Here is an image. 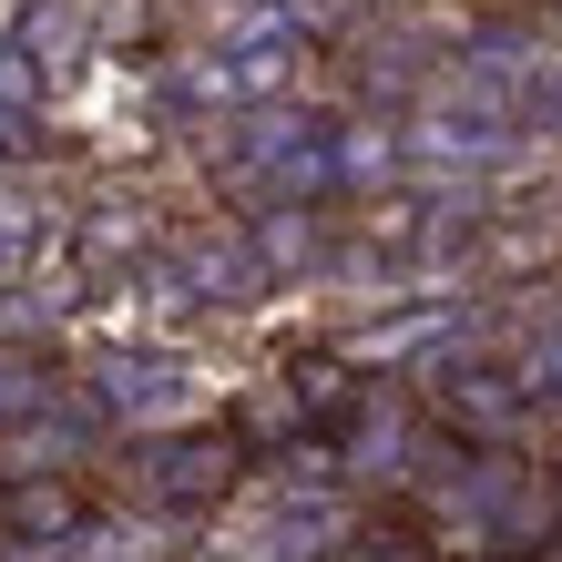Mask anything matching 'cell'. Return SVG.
Here are the masks:
<instances>
[{
  "label": "cell",
  "instance_id": "obj_1",
  "mask_svg": "<svg viewBox=\"0 0 562 562\" xmlns=\"http://www.w3.org/2000/svg\"><path fill=\"white\" fill-rule=\"evenodd\" d=\"M419 502H429V521H440L450 552H502V562H521V552L552 542V460H532L521 440L460 450Z\"/></svg>",
  "mask_w": 562,
  "mask_h": 562
},
{
  "label": "cell",
  "instance_id": "obj_2",
  "mask_svg": "<svg viewBox=\"0 0 562 562\" xmlns=\"http://www.w3.org/2000/svg\"><path fill=\"white\" fill-rule=\"evenodd\" d=\"M358 532L348 491L338 481H296V471H267V481H236V502L215 512V552L225 562H338V542Z\"/></svg>",
  "mask_w": 562,
  "mask_h": 562
},
{
  "label": "cell",
  "instance_id": "obj_3",
  "mask_svg": "<svg viewBox=\"0 0 562 562\" xmlns=\"http://www.w3.org/2000/svg\"><path fill=\"white\" fill-rule=\"evenodd\" d=\"M215 175H225V194H246V215L256 205H338V194H327V113H307V103L236 113Z\"/></svg>",
  "mask_w": 562,
  "mask_h": 562
},
{
  "label": "cell",
  "instance_id": "obj_4",
  "mask_svg": "<svg viewBox=\"0 0 562 562\" xmlns=\"http://www.w3.org/2000/svg\"><path fill=\"white\" fill-rule=\"evenodd\" d=\"M82 389H92V409L113 419V440H123V429H134V440H144V429H184V419H205V400H215L205 369H194L184 348H164L154 327L113 338V348L82 369Z\"/></svg>",
  "mask_w": 562,
  "mask_h": 562
},
{
  "label": "cell",
  "instance_id": "obj_5",
  "mask_svg": "<svg viewBox=\"0 0 562 562\" xmlns=\"http://www.w3.org/2000/svg\"><path fill=\"white\" fill-rule=\"evenodd\" d=\"M134 481L154 512H184V521H215L246 481V440L225 419H184V429H144L134 440Z\"/></svg>",
  "mask_w": 562,
  "mask_h": 562
},
{
  "label": "cell",
  "instance_id": "obj_6",
  "mask_svg": "<svg viewBox=\"0 0 562 562\" xmlns=\"http://www.w3.org/2000/svg\"><path fill=\"white\" fill-rule=\"evenodd\" d=\"M419 389H429V419H440L460 450H502V440H521V419H532L512 358H491V348H440L419 369Z\"/></svg>",
  "mask_w": 562,
  "mask_h": 562
},
{
  "label": "cell",
  "instance_id": "obj_7",
  "mask_svg": "<svg viewBox=\"0 0 562 562\" xmlns=\"http://www.w3.org/2000/svg\"><path fill=\"white\" fill-rule=\"evenodd\" d=\"M409 184V144L400 113H327V194L338 205H379Z\"/></svg>",
  "mask_w": 562,
  "mask_h": 562
},
{
  "label": "cell",
  "instance_id": "obj_8",
  "mask_svg": "<svg viewBox=\"0 0 562 562\" xmlns=\"http://www.w3.org/2000/svg\"><path fill=\"white\" fill-rule=\"evenodd\" d=\"M164 267H175L184 307H205V317H246V307H267V267H256L246 225H225V236H184Z\"/></svg>",
  "mask_w": 562,
  "mask_h": 562
},
{
  "label": "cell",
  "instance_id": "obj_9",
  "mask_svg": "<svg viewBox=\"0 0 562 562\" xmlns=\"http://www.w3.org/2000/svg\"><path fill=\"white\" fill-rule=\"evenodd\" d=\"M72 532H82L72 471H0V552L11 562H52Z\"/></svg>",
  "mask_w": 562,
  "mask_h": 562
},
{
  "label": "cell",
  "instance_id": "obj_10",
  "mask_svg": "<svg viewBox=\"0 0 562 562\" xmlns=\"http://www.w3.org/2000/svg\"><path fill=\"white\" fill-rule=\"evenodd\" d=\"M246 246H256V267H267V286H317L327 267H338L327 205H256L246 215Z\"/></svg>",
  "mask_w": 562,
  "mask_h": 562
},
{
  "label": "cell",
  "instance_id": "obj_11",
  "mask_svg": "<svg viewBox=\"0 0 562 562\" xmlns=\"http://www.w3.org/2000/svg\"><path fill=\"white\" fill-rule=\"evenodd\" d=\"M11 42L31 52V72H42V92H72L92 61H103V31H92V0H31V11L11 21Z\"/></svg>",
  "mask_w": 562,
  "mask_h": 562
},
{
  "label": "cell",
  "instance_id": "obj_12",
  "mask_svg": "<svg viewBox=\"0 0 562 562\" xmlns=\"http://www.w3.org/2000/svg\"><path fill=\"white\" fill-rule=\"evenodd\" d=\"M154 256V215L144 205H123V194H103V205H82V225H72V277H92V286H123Z\"/></svg>",
  "mask_w": 562,
  "mask_h": 562
},
{
  "label": "cell",
  "instance_id": "obj_13",
  "mask_svg": "<svg viewBox=\"0 0 562 562\" xmlns=\"http://www.w3.org/2000/svg\"><path fill=\"white\" fill-rule=\"evenodd\" d=\"M61 389H72V379H61V358H52L42 338H0V440L42 429Z\"/></svg>",
  "mask_w": 562,
  "mask_h": 562
},
{
  "label": "cell",
  "instance_id": "obj_14",
  "mask_svg": "<svg viewBox=\"0 0 562 562\" xmlns=\"http://www.w3.org/2000/svg\"><path fill=\"white\" fill-rule=\"evenodd\" d=\"M512 379H521V400H532V409H562V307H542L532 327H521Z\"/></svg>",
  "mask_w": 562,
  "mask_h": 562
},
{
  "label": "cell",
  "instance_id": "obj_15",
  "mask_svg": "<svg viewBox=\"0 0 562 562\" xmlns=\"http://www.w3.org/2000/svg\"><path fill=\"white\" fill-rule=\"evenodd\" d=\"M512 113H521V134H542V144L562 134V42H542V61H532V82H521Z\"/></svg>",
  "mask_w": 562,
  "mask_h": 562
},
{
  "label": "cell",
  "instance_id": "obj_16",
  "mask_svg": "<svg viewBox=\"0 0 562 562\" xmlns=\"http://www.w3.org/2000/svg\"><path fill=\"white\" fill-rule=\"evenodd\" d=\"M42 154H52V134H42V103H0V175H31Z\"/></svg>",
  "mask_w": 562,
  "mask_h": 562
},
{
  "label": "cell",
  "instance_id": "obj_17",
  "mask_svg": "<svg viewBox=\"0 0 562 562\" xmlns=\"http://www.w3.org/2000/svg\"><path fill=\"white\" fill-rule=\"evenodd\" d=\"M52 562H154V542H134V521H123V532H113V521H82Z\"/></svg>",
  "mask_w": 562,
  "mask_h": 562
},
{
  "label": "cell",
  "instance_id": "obj_18",
  "mask_svg": "<svg viewBox=\"0 0 562 562\" xmlns=\"http://www.w3.org/2000/svg\"><path fill=\"white\" fill-rule=\"evenodd\" d=\"M0 103H42L52 113V92H42V72H31V52L11 42V31H0Z\"/></svg>",
  "mask_w": 562,
  "mask_h": 562
},
{
  "label": "cell",
  "instance_id": "obj_19",
  "mask_svg": "<svg viewBox=\"0 0 562 562\" xmlns=\"http://www.w3.org/2000/svg\"><path fill=\"white\" fill-rule=\"evenodd\" d=\"M450 562H502V552H450Z\"/></svg>",
  "mask_w": 562,
  "mask_h": 562
}]
</instances>
